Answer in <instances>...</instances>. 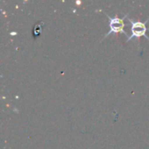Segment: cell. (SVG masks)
I'll use <instances>...</instances> for the list:
<instances>
[{
	"mask_svg": "<svg viewBox=\"0 0 149 149\" xmlns=\"http://www.w3.org/2000/svg\"><path fill=\"white\" fill-rule=\"evenodd\" d=\"M106 16L109 18V31L104 36L101 41L107 38L110 34L112 33H123L126 36H128L127 32L125 31V19L128 16V13L126 14L123 17H111L108 14L106 13ZM129 37V36H128Z\"/></svg>",
	"mask_w": 149,
	"mask_h": 149,
	"instance_id": "1",
	"label": "cell"
},
{
	"mask_svg": "<svg viewBox=\"0 0 149 149\" xmlns=\"http://www.w3.org/2000/svg\"><path fill=\"white\" fill-rule=\"evenodd\" d=\"M149 17L145 22L134 21L129 18L128 21L131 24V35L127 38V42H128L133 38H139L141 37H145L149 40V38L147 36V31H148V28L147 27V23Z\"/></svg>",
	"mask_w": 149,
	"mask_h": 149,
	"instance_id": "2",
	"label": "cell"
}]
</instances>
